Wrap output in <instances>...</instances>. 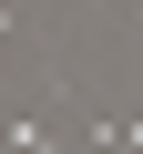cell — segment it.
Here are the masks:
<instances>
[{
  "label": "cell",
  "mask_w": 143,
  "mask_h": 154,
  "mask_svg": "<svg viewBox=\"0 0 143 154\" xmlns=\"http://www.w3.org/2000/svg\"><path fill=\"white\" fill-rule=\"evenodd\" d=\"M0 134H10V154H51V123H41V113H10Z\"/></svg>",
  "instance_id": "1"
}]
</instances>
